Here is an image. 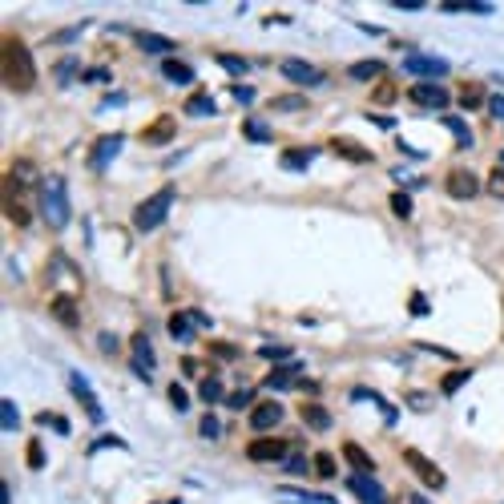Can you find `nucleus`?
<instances>
[{
	"label": "nucleus",
	"instance_id": "nucleus-1",
	"mask_svg": "<svg viewBox=\"0 0 504 504\" xmlns=\"http://www.w3.org/2000/svg\"><path fill=\"white\" fill-rule=\"evenodd\" d=\"M0 77H4V85H8L13 93H29V89H33L36 61L20 36H4V45H0Z\"/></svg>",
	"mask_w": 504,
	"mask_h": 504
},
{
	"label": "nucleus",
	"instance_id": "nucleus-2",
	"mask_svg": "<svg viewBox=\"0 0 504 504\" xmlns=\"http://www.w3.org/2000/svg\"><path fill=\"white\" fill-rule=\"evenodd\" d=\"M41 218H45L53 230L69 226V186L61 174H49V178L41 182Z\"/></svg>",
	"mask_w": 504,
	"mask_h": 504
},
{
	"label": "nucleus",
	"instance_id": "nucleus-3",
	"mask_svg": "<svg viewBox=\"0 0 504 504\" xmlns=\"http://www.w3.org/2000/svg\"><path fill=\"white\" fill-rule=\"evenodd\" d=\"M174 186H162L158 194H149L146 202H137V210H133V230H142V234H149V230H158L165 222V214H170V206H174Z\"/></svg>",
	"mask_w": 504,
	"mask_h": 504
},
{
	"label": "nucleus",
	"instance_id": "nucleus-4",
	"mask_svg": "<svg viewBox=\"0 0 504 504\" xmlns=\"http://www.w3.org/2000/svg\"><path fill=\"white\" fill-rule=\"evenodd\" d=\"M404 464L416 472V476H420V480L432 488V492H436V488H444V472H440L436 464H432V460L420 452V448H404Z\"/></svg>",
	"mask_w": 504,
	"mask_h": 504
},
{
	"label": "nucleus",
	"instance_id": "nucleus-5",
	"mask_svg": "<svg viewBox=\"0 0 504 504\" xmlns=\"http://www.w3.org/2000/svg\"><path fill=\"white\" fill-rule=\"evenodd\" d=\"M20 182L17 174H4V214L17 222V226H29V206H25V198H20Z\"/></svg>",
	"mask_w": 504,
	"mask_h": 504
},
{
	"label": "nucleus",
	"instance_id": "nucleus-6",
	"mask_svg": "<svg viewBox=\"0 0 504 504\" xmlns=\"http://www.w3.org/2000/svg\"><path fill=\"white\" fill-rule=\"evenodd\" d=\"M174 133H178V121H174L170 114H162V117H154L146 130L137 133V142H142V146H170Z\"/></svg>",
	"mask_w": 504,
	"mask_h": 504
},
{
	"label": "nucleus",
	"instance_id": "nucleus-7",
	"mask_svg": "<svg viewBox=\"0 0 504 504\" xmlns=\"http://www.w3.org/2000/svg\"><path fill=\"white\" fill-rule=\"evenodd\" d=\"M404 69H407V73H416V77H423V81H436V77H444V73H448V61H444V57L407 53V57H404Z\"/></svg>",
	"mask_w": 504,
	"mask_h": 504
},
{
	"label": "nucleus",
	"instance_id": "nucleus-8",
	"mask_svg": "<svg viewBox=\"0 0 504 504\" xmlns=\"http://www.w3.org/2000/svg\"><path fill=\"white\" fill-rule=\"evenodd\" d=\"M411 101H416L420 109H444V105H448V89L440 81H416L411 85Z\"/></svg>",
	"mask_w": 504,
	"mask_h": 504
},
{
	"label": "nucleus",
	"instance_id": "nucleus-9",
	"mask_svg": "<svg viewBox=\"0 0 504 504\" xmlns=\"http://www.w3.org/2000/svg\"><path fill=\"white\" fill-rule=\"evenodd\" d=\"M130 351H133V372L142 375V379H149L158 359H154V347H149V339L142 335V331H137V335L130 339Z\"/></svg>",
	"mask_w": 504,
	"mask_h": 504
},
{
	"label": "nucleus",
	"instance_id": "nucleus-10",
	"mask_svg": "<svg viewBox=\"0 0 504 504\" xmlns=\"http://www.w3.org/2000/svg\"><path fill=\"white\" fill-rule=\"evenodd\" d=\"M246 456H250L254 464H266V460H282V456H287V444H282V440H266V436H259V440H250V444H246Z\"/></svg>",
	"mask_w": 504,
	"mask_h": 504
},
{
	"label": "nucleus",
	"instance_id": "nucleus-11",
	"mask_svg": "<svg viewBox=\"0 0 504 504\" xmlns=\"http://www.w3.org/2000/svg\"><path fill=\"white\" fill-rule=\"evenodd\" d=\"M69 388H73V395L81 400L85 416H89V420H101V404H97V395H93V388L85 383V375H81V372H69Z\"/></svg>",
	"mask_w": 504,
	"mask_h": 504
},
{
	"label": "nucleus",
	"instance_id": "nucleus-12",
	"mask_svg": "<svg viewBox=\"0 0 504 504\" xmlns=\"http://www.w3.org/2000/svg\"><path fill=\"white\" fill-rule=\"evenodd\" d=\"M282 77H287V81H294V85H323V81H327L323 69L307 65V61H282Z\"/></svg>",
	"mask_w": 504,
	"mask_h": 504
},
{
	"label": "nucleus",
	"instance_id": "nucleus-13",
	"mask_svg": "<svg viewBox=\"0 0 504 504\" xmlns=\"http://www.w3.org/2000/svg\"><path fill=\"white\" fill-rule=\"evenodd\" d=\"M444 186H448V194L452 198H464V202L480 194V182H476V174H468V170H452Z\"/></svg>",
	"mask_w": 504,
	"mask_h": 504
},
{
	"label": "nucleus",
	"instance_id": "nucleus-14",
	"mask_svg": "<svg viewBox=\"0 0 504 504\" xmlns=\"http://www.w3.org/2000/svg\"><path fill=\"white\" fill-rule=\"evenodd\" d=\"M351 492L359 496V504H388V492L375 484L372 476H363V472H355V476H351Z\"/></svg>",
	"mask_w": 504,
	"mask_h": 504
},
{
	"label": "nucleus",
	"instance_id": "nucleus-15",
	"mask_svg": "<svg viewBox=\"0 0 504 504\" xmlns=\"http://www.w3.org/2000/svg\"><path fill=\"white\" fill-rule=\"evenodd\" d=\"M121 142H125V137H121V133H109V137H101L97 146H93V158H89V165H93V170H105V165L114 162L117 158V149H121Z\"/></svg>",
	"mask_w": 504,
	"mask_h": 504
},
{
	"label": "nucleus",
	"instance_id": "nucleus-16",
	"mask_svg": "<svg viewBox=\"0 0 504 504\" xmlns=\"http://www.w3.org/2000/svg\"><path fill=\"white\" fill-rule=\"evenodd\" d=\"M133 45H137L142 53L165 57V61H170V49H174V41H170V36H158V33H133Z\"/></svg>",
	"mask_w": 504,
	"mask_h": 504
},
{
	"label": "nucleus",
	"instance_id": "nucleus-17",
	"mask_svg": "<svg viewBox=\"0 0 504 504\" xmlns=\"http://www.w3.org/2000/svg\"><path fill=\"white\" fill-rule=\"evenodd\" d=\"M299 416H303V423L311 432H327L331 428V411L323 404H299Z\"/></svg>",
	"mask_w": 504,
	"mask_h": 504
},
{
	"label": "nucleus",
	"instance_id": "nucleus-18",
	"mask_svg": "<svg viewBox=\"0 0 504 504\" xmlns=\"http://www.w3.org/2000/svg\"><path fill=\"white\" fill-rule=\"evenodd\" d=\"M278 420H282V407L278 404H259L250 411V428H254V432H266V428H275Z\"/></svg>",
	"mask_w": 504,
	"mask_h": 504
},
{
	"label": "nucleus",
	"instance_id": "nucleus-19",
	"mask_svg": "<svg viewBox=\"0 0 504 504\" xmlns=\"http://www.w3.org/2000/svg\"><path fill=\"white\" fill-rule=\"evenodd\" d=\"M331 149H335L339 158H347V162H372V149H363L359 142H351V137H331Z\"/></svg>",
	"mask_w": 504,
	"mask_h": 504
},
{
	"label": "nucleus",
	"instance_id": "nucleus-20",
	"mask_svg": "<svg viewBox=\"0 0 504 504\" xmlns=\"http://www.w3.org/2000/svg\"><path fill=\"white\" fill-rule=\"evenodd\" d=\"M53 315H57V323H65V327L81 323V311H77V303H73L69 294H57V299H53Z\"/></svg>",
	"mask_w": 504,
	"mask_h": 504
},
{
	"label": "nucleus",
	"instance_id": "nucleus-21",
	"mask_svg": "<svg viewBox=\"0 0 504 504\" xmlns=\"http://www.w3.org/2000/svg\"><path fill=\"white\" fill-rule=\"evenodd\" d=\"M383 73H388L383 61H355V65L347 69V77H351V81H375V77H383Z\"/></svg>",
	"mask_w": 504,
	"mask_h": 504
},
{
	"label": "nucleus",
	"instance_id": "nucleus-22",
	"mask_svg": "<svg viewBox=\"0 0 504 504\" xmlns=\"http://www.w3.org/2000/svg\"><path fill=\"white\" fill-rule=\"evenodd\" d=\"M343 460H347L351 468H359L363 476H372V472H375V460H372L367 452H363L359 444H343Z\"/></svg>",
	"mask_w": 504,
	"mask_h": 504
},
{
	"label": "nucleus",
	"instance_id": "nucleus-23",
	"mask_svg": "<svg viewBox=\"0 0 504 504\" xmlns=\"http://www.w3.org/2000/svg\"><path fill=\"white\" fill-rule=\"evenodd\" d=\"M299 383V367L294 363H282L275 375H266V388L271 391H287V388H294Z\"/></svg>",
	"mask_w": 504,
	"mask_h": 504
},
{
	"label": "nucleus",
	"instance_id": "nucleus-24",
	"mask_svg": "<svg viewBox=\"0 0 504 504\" xmlns=\"http://www.w3.org/2000/svg\"><path fill=\"white\" fill-rule=\"evenodd\" d=\"M162 77L165 81H174V85H190L194 81V69L186 65V61H174V57H170V61L162 65Z\"/></svg>",
	"mask_w": 504,
	"mask_h": 504
},
{
	"label": "nucleus",
	"instance_id": "nucleus-25",
	"mask_svg": "<svg viewBox=\"0 0 504 504\" xmlns=\"http://www.w3.org/2000/svg\"><path fill=\"white\" fill-rule=\"evenodd\" d=\"M444 125L456 133V142H460V149H472L476 146V137H472V130H468V121L464 117H452V114H444Z\"/></svg>",
	"mask_w": 504,
	"mask_h": 504
},
{
	"label": "nucleus",
	"instance_id": "nucleus-26",
	"mask_svg": "<svg viewBox=\"0 0 504 504\" xmlns=\"http://www.w3.org/2000/svg\"><path fill=\"white\" fill-rule=\"evenodd\" d=\"M460 105H464V109H480V105H484V85L464 81L460 85Z\"/></svg>",
	"mask_w": 504,
	"mask_h": 504
},
{
	"label": "nucleus",
	"instance_id": "nucleus-27",
	"mask_svg": "<svg viewBox=\"0 0 504 504\" xmlns=\"http://www.w3.org/2000/svg\"><path fill=\"white\" fill-rule=\"evenodd\" d=\"M266 109H275V114H303L307 101L299 97V93H287V97H271L266 101Z\"/></svg>",
	"mask_w": 504,
	"mask_h": 504
},
{
	"label": "nucleus",
	"instance_id": "nucleus-28",
	"mask_svg": "<svg viewBox=\"0 0 504 504\" xmlns=\"http://www.w3.org/2000/svg\"><path fill=\"white\" fill-rule=\"evenodd\" d=\"M186 114L190 117H214L218 109H214V101L206 97V93H194V97L186 101Z\"/></svg>",
	"mask_w": 504,
	"mask_h": 504
},
{
	"label": "nucleus",
	"instance_id": "nucleus-29",
	"mask_svg": "<svg viewBox=\"0 0 504 504\" xmlns=\"http://www.w3.org/2000/svg\"><path fill=\"white\" fill-rule=\"evenodd\" d=\"M0 423H4V432H17L20 428V411L13 400H0Z\"/></svg>",
	"mask_w": 504,
	"mask_h": 504
},
{
	"label": "nucleus",
	"instance_id": "nucleus-30",
	"mask_svg": "<svg viewBox=\"0 0 504 504\" xmlns=\"http://www.w3.org/2000/svg\"><path fill=\"white\" fill-rule=\"evenodd\" d=\"M468 375H472V372H464V367H460V372H448V375H444V383H440V391H444V395L460 391L464 383H468Z\"/></svg>",
	"mask_w": 504,
	"mask_h": 504
},
{
	"label": "nucleus",
	"instance_id": "nucleus-31",
	"mask_svg": "<svg viewBox=\"0 0 504 504\" xmlns=\"http://www.w3.org/2000/svg\"><path fill=\"white\" fill-rule=\"evenodd\" d=\"M198 395H202L206 404H218V400H222V383H218V375H210V379H202V388H198Z\"/></svg>",
	"mask_w": 504,
	"mask_h": 504
},
{
	"label": "nucleus",
	"instance_id": "nucleus-32",
	"mask_svg": "<svg viewBox=\"0 0 504 504\" xmlns=\"http://www.w3.org/2000/svg\"><path fill=\"white\" fill-rule=\"evenodd\" d=\"M243 133L250 137V142H271V130H266L262 121H254V117H246L243 121Z\"/></svg>",
	"mask_w": 504,
	"mask_h": 504
},
{
	"label": "nucleus",
	"instance_id": "nucleus-33",
	"mask_svg": "<svg viewBox=\"0 0 504 504\" xmlns=\"http://www.w3.org/2000/svg\"><path fill=\"white\" fill-rule=\"evenodd\" d=\"M395 97H400V89H395L391 81H379V85H375V105H391Z\"/></svg>",
	"mask_w": 504,
	"mask_h": 504
},
{
	"label": "nucleus",
	"instance_id": "nucleus-34",
	"mask_svg": "<svg viewBox=\"0 0 504 504\" xmlns=\"http://www.w3.org/2000/svg\"><path fill=\"white\" fill-rule=\"evenodd\" d=\"M315 472H319L323 480H331V476H335V456H331V452H319V456H315Z\"/></svg>",
	"mask_w": 504,
	"mask_h": 504
},
{
	"label": "nucleus",
	"instance_id": "nucleus-35",
	"mask_svg": "<svg viewBox=\"0 0 504 504\" xmlns=\"http://www.w3.org/2000/svg\"><path fill=\"white\" fill-rule=\"evenodd\" d=\"M391 214H395V218H411V198L407 194H391Z\"/></svg>",
	"mask_w": 504,
	"mask_h": 504
},
{
	"label": "nucleus",
	"instance_id": "nucleus-36",
	"mask_svg": "<svg viewBox=\"0 0 504 504\" xmlns=\"http://www.w3.org/2000/svg\"><path fill=\"white\" fill-rule=\"evenodd\" d=\"M190 323H194L190 315H170V331H174L178 339H190Z\"/></svg>",
	"mask_w": 504,
	"mask_h": 504
},
{
	"label": "nucleus",
	"instance_id": "nucleus-37",
	"mask_svg": "<svg viewBox=\"0 0 504 504\" xmlns=\"http://www.w3.org/2000/svg\"><path fill=\"white\" fill-rule=\"evenodd\" d=\"M259 355L262 359H287V355H291V347H287V343H262Z\"/></svg>",
	"mask_w": 504,
	"mask_h": 504
},
{
	"label": "nucleus",
	"instance_id": "nucleus-38",
	"mask_svg": "<svg viewBox=\"0 0 504 504\" xmlns=\"http://www.w3.org/2000/svg\"><path fill=\"white\" fill-rule=\"evenodd\" d=\"M218 65L226 69V73H234V77L246 73V61H243V57H230V53H218Z\"/></svg>",
	"mask_w": 504,
	"mask_h": 504
},
{
	"label": "nucleus",
	"instance_id": "nucleus-39",
	"mask_svg": "<svg viewBox=\"0 0 504 504\" xmlns=\"http://www.w3.org/2000/svg\"><path fill=\"white\" fill-rule=\"evenodd\" d=\"M218 432H222V423L214 420V416H202V423H198V436H202V440H218Z\"/></svg>",
	"mask_w": 504,
	"mask_h": 504
},
{
	"label": "nucleus",
	"instance_id": "nucleus-40",
	"mask_svg": "<svg viewBox=\"0 0 504 504\" xmlns=\"http://www.w3.org/2000/svg\"><path fill=\"white\" fill-rule=\"evenodd\" d=\"M488 190H492V198H504V165H496L488 174Z\"/></svg>",
	"mask_w": 504,
	"mask_h": 504
},
{
	"label": "nucleus",
	"instance_id": "nucleus-41",
	"mask_svg": "<svg viewBox=\"0 0 504 504\" xmlns=\"http://www.w3.org/2000/svg\"><path fill=\"white\" fill-rule=\"evenodd\" d=\"M307 162H311V154H282L287 170H307Z\"/></svg>",
	"mask_w": 504,
	"mask_h": 504
},
{
	"label": "nucleus",
	"instance_id": "nucleus-42",
	"mask_svg": "<svg viewBox=\"0 0 504 504\" xmlns=\"http://www.w3.org/2000/svg\"><path fill=\"white\" fill-rule=\"evenodd\" d=\"M170 404L178 407V411H186V407H190V400H186V391H182L178 383H170Z\"/></svg>",
	"mask_w": 504,
	"mask_h": 504
},
{
	"label": "nucleus",
	"instance_id": "nucleus-43",
	"mask_svg": "<svg viewBox=\"0 0 504 504\" xmlns=\"http://www.w3.org/2000/svg\"><path fill=\"white\" fill-rule=\"evenodd\" d=\"M210 351L218 359H238V347H230V343H210Z\"/></svg>",
	"mask_w": 504,
	"mask_h": 504
},
{
	"label": "nucleus",
	"instance_id": "nucleus-44",
	"mask_svg": "<svg viewBox=\"0 0 504 504\" xmlns=\"http://www.w3.org/2000/svg\"><path fill=\"white\" fill-rule=\"evenodd\" d=\"M250 404V391H234V395H226V407L230 411H238V407Z\"/></svg>",
	"mask_w": 504,
	"mask_h": 504
},
{
	"label": "nucleus",
	"instance_id": "nucleus-45",
	"mask_svg": "<svg viewBox=\"0 0 504 504\" xmlns=\"http://www.w3.org/2000/svg\"><path fill=\"white\" fill-rule=\"evenodd\" d=\"M287 472H291V476H303V472H311V464L303 456H291V460H287Z\"/></svg>",
	"mask_w": 504,
	"mask_h": 504
},
{
	"label": "nucleus",
	"instance_id": "nucleus-46",
	"mask_svg": "<svg viewBox=\"0 0 504 504\" xmlns=\"http://www.w3.org/2000/svg\"><path fill=\"white\" fill-rule=\"evenodd\" d=\"M29 464H33V468H41V464H45V448H41V444H29Z\"/></svg>",
	"mask_w": 504,
	"mask_h": 504
},
{
	"label": "nucleus",
	"instance_id": "nucleus-47",
	"mask_svg": "<svg viewBox=\"0 0 504 504\" xmlns=\"http://www.w3.org/2000/svg\"><path fill=\"white\" fill-rule=\"evenodd\" d=\"M41 423H49V428H57L61 436H69V423L61 420V416H49V411H45V416H41Z\"/></svg>",
	"mask_w": 504,
	"mask_h": 504
},
{
	"label": "nucleus",
	"instance_id": "nucleus-48",
	"mask_svg": "<svg viewBox=\"0 0 504 504\" xmlns=\"http://www.w3.org/2000/svg\"><path fill=\"white\" fill-rule=\"evenodd\" d=\"M230 93H234V101H254V89H246V85H238V89H234V85H230Z\"/></svg>",
	"mask_w": 504,
	"mask_h": 504
},
{
	"label": "nucleus",
	"instance_id": "nucleus-49",
	"mask_svg": "<svg viewBox=\"0 0 504 504\" xmlns=\"http://www.w3.org/2000/svg\"><path fill=\"white\" fill-rule=\"evenodd\" d=\"M411 315H428V299L423 294H411Z\"/></svg>",
	"mask_w": 504,
	"mask_h": 504
},
{
	"label": "nucleus",
	"instance_id": "nucleus-50",
	"mask_svg": "<svg viewBox=\"0 0 504 504\" xmlns=\"http://www.w3.org/2000/svg\"><path fill=\"white\" fill-rule=\"evenodd\" d=\"M488 109H492V117L504 121V97H488Z\"/></svg>",
	"mask_w": 504,
	"mask_h": 504
},
{
	"label": "nucleus",
	"instance_id": "nucleus-51",
	"mask_svg": "<svg viewBox=\"0 0 504 504\" xmlns=\"http://www.w3.org/2000/svg\"><path fill=\"white\" fill-rule=\"evenodd\" d=\"M101 351H105V355H114V351H117V339H114V335H101Z\"/></svg>",
	"mask_w": 504,
	"mask_h": 504
},
{
	"label": "nucleus",
	"instance_id": "nucleus-52",
	"mask_svg": "<svg viewBox=\"0 0 504 504\" xmlns=\"http://www.w3.org/2000/svg\"><path fill=\"white\" fill-rule=\"evenodd\" d=\"M69 73H77V61H61V65H57V77H61V81H65Z\"/></svg>",
	"mask_w": 504,
	"mask_h": 504
},
{
	"label": "nucleus",
	"instance_id": "nucleus-53",
	"mask_svg": "<svg viewBox=\"0 0 504 504\" xmlns=\"http://www.w3.org/2000/svg\"><path fill=\"white\" fill-rule=\"evenodd\" d=\"M411 407H416V411H428V407H432V400H428V395H420V391H416V395H411Z\"/></svg>",
	"mask_w": 504,
	"mask_h": 504
},
{
	"label": "nucleus",
	"instance_id": "nucleus-54",
	"mask_svg": "<svg viewBox=\"0 0 504 504\" xmlns=\"http://www.w3.org/2000/svg\"><path fill=\"white\" fill-rule=\"evenodd\" d=\"M85 81H109V73H105V69H89V73H85Z\"/></svg>",
	"mask_w": 504,
	"mask_h": 504
},
{
	"label": "nucleus",
	"instance_id": "nucleus-55",
	"mask_svg": "<svg viewBox=\"0 0 504 504\" xmlns=\"http://www.w3.org/2000/svg\"><path fill=\"white\" fill-rule=\"evenodd\" d=\"M407 500L411 504H428V496H407Z\"/></svg>",
	"mask_w": 504,
	"mask_h": 504
}]
</instances>
